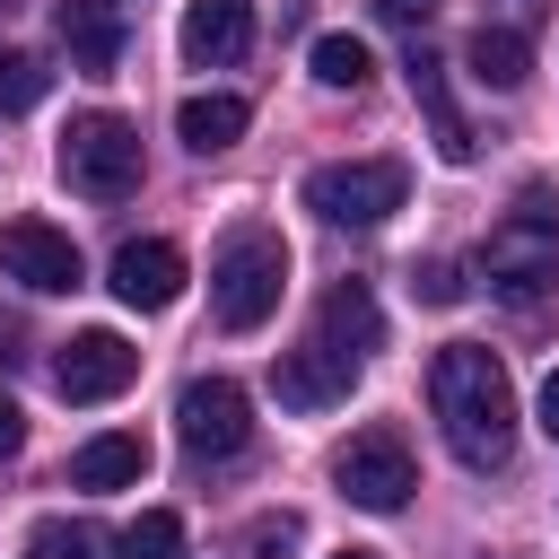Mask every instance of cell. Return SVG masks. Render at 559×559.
<instances>
[{"mask_svg":"<svg viewBox=\"0 0 559 559\" xmlns=\"http://www.w3.org/2000/svg\"><path fill=\"white\" fill-rule=\"evenodd\" d=\"M428 411H437L454 463L498 472V463L515 454V384H507L498 349H480V341H445V349L428 358Z\"/></svg>","mask_w":559,"mask_h":559,"instance_id":"obj_1","label":"cell"},{"mask_svg":"<svg viewBox=\"0 0 559 559\" xmlns=\"http://www.w3.org/2000/svg\"><path fill=\"white\" fill-rule=\"evenodd\" d=\"M288 297V245L271 227H227L210 253V314L218 332H262Z\"/></svg>","mask_w":559,"mask_h":559,"instance_id":"obj_2","label":"cell"},{"mask_svg":"<svg viewBox=\"0 0 559 559\" xmlns=\"http://www.w3.org/2000/svg\"><path fill=\"white\" fill-rule=\"evenodd\" d=\"M480 280H489L498 297H515V306H533V297L559 280V201H550L542 183H524L515 210L489 227V245H480Z\"/></svg>","mask_w":559,"mask_h":559,"instance_id":"obj_3","label":"cell"},{"mask_svg":"<svg viewBox=\"0 0 559 559\" xmlns=\"http://www.w3.org/2000/svg\"><path fill=\"white\" fill-rule=\"evenodd\" d=\"M402 201H411V166L402 157H341V166L306 175V210L332 218V227H384Z\"/></svg>","mask_w":559,"mask_h":559,"instance_id":"obj_4","label":"cell"},{"mask_svg":"<svg viewBox=\"0 0 559 559\" xmlns=\"http://www.w3.org/2000/svg\"><path fill=\"white\" fill-rule=\"evenodd\" d=\"M61 183L70 192H96V201H122L131 183H140V122H122V114H70V131H61Z\"/></svg>","mask_w":559,"mask_h":559,"instance_id":"obj_5","label":"cell"},{"mask_svg":"<svg viewBox=\"0 0 559 559\" xmlns=\"http://www.w3.org/2000/svg\"><path fill=\"white\" fill-rule=\"evenodd\" d=\"M332 489H341L349 507H367V515H393V507H411V489H419V472H411V445H402L393 428H358V437L332 454Z\"/></svg>","mask_w":559,"mask_h":559,"instance_id":"obj_6","label":"cell"},{"mask_svg":"<svg viewBox=\"0 0 559 559\" xmlns=\"http://www.w3.org/2000/svg\"><path fill=\"white\" fill-rule=\"evenodd\" d=\"M175 437H183L192 463H227V454H245V437H253L245 384H236V376H192L183 402H175Z\"/></svg>","mask_w":559,"mask_h":559,"instance_id":"obj_7","label":"cell"},{"mask_svg":"<svg viewBox=\"0 0 559 559\" xmlns=\"http://www.w3.org/2000/svg\"><path fill=\"white\" fill-rule=\"evenodd\" d=\"M0 280L35 288V297H70L87 271H79V245L52 227V218H9L0 227Z\"/></svg>","mask_w":559,"mask_h":559,"instance_id":"obj_8","label":"cell"},{"mask_svg":"<svg viewBox=\"0 0 559 559\" xmlns=\"http://www.w3.org/2000/svg\"><path fill=\"white\" fill-rule=\"evenodd\" d=\"M131 376H140V349H131L122 332H70V341H61V358H52L61 402H114Z\"/></svg>","mask_w":559,"mask_h":559,"instance_id":"obj_9","label":"cell"},{"mask_svg":"<svg viewBox=\"0 0 559 559\" xmlns=\"http://www.w3.org/2000/svg\"><path fill=\"white\" fill-rule=\"evenodd\" d=\"M183 253L166 245V236H131L122 253H114V297L131 306V314H166L175 297H183Z\"/></svg>","mask_w":559,"mask_h":559,"instance_id":"obj_10","label":"cell"},{"mask_svg":"<svg viewBox=\"0 0 559 559\" xmlns=\"http://www.w3.org/2000/svg\"><path fill=\"white\" fill-rule=\"evenodd\" d=\"M349 384H358V358H341V349H323V341L280 349V367H271L280 411H332V402H349Z\"/></svg>","mask_w":559,"mask_h":559,"instance_id":"obj_11","label":"cell"},{"mask_svg":"<svg viewBox=\"0 0 559 559\" xmlns=\"http://www.w3.org/2000/svg\"><path fill=\"white\" fill-rule=\"evenodd\" d=\"M175 44H183L192 70H227V61L253 52V9H245V0H183Z\"/></svg>","mask_w":559,"mask_h":559,"instance_id":"obj_12","label":"cell"},{"mask_svg":"<svg viewBox=\"0 0 559 559\" xmlns=\"http://www.w3.org/2000/svg\"><path fill=\"white\" fill-rule=\"evenodd\" d=\"M314 341L367 367V358L384 349V306H376V288H367V280H341V288H323V306H314Z\"/></svg>","mask_w":559,"mask_h":559,"instance_id":"obj_13","label":"cell"},{"mask_svg":"<svg viewBox=\"0 0 559 559\" xmlns=\"http://www.w3.org/2000/svg\"><path fill=\"white\" fill-rule=\"evenodd\" d=\"M402 79H411V96H419V114H428V131H437V157H445V166H472L480 140H472V122H463L454 96H445V61H437L428 44H411V52H402Z\"/></svg>","mask_w":559,"mask_h":559,"instance_id":"obj_14","label":"cell"},{"mask_svg":"<svg viewBox=\"0 0 559 559\" xmlns=\"http://www.w3.org/2000/svg\"><path fill=\"white\" fill-rule=\"evenodd\" d=\"M52 26H61L70 70L105 79V70L122 61V17H114V0H61V9H52Z\"/></svg>","mask_w":559,"mask_h":559,"instance_id":"obj_15","label":"cell"},{"mask_svg":"<svg viewBox=\"0 0 559 559\" xmlns=\"http://www.w3.org/2000/svg\"><path fill=\"white\" fill-rule=\"evenodd\" d=\"M140 472H148V445L131 428H105V437H87L70 454V480L79 489H140Z\"/></svg>","mask_w":559,"mask_h":559,"instance_id":"obj_16","label":"cell"},{"mask_svg":"<svg viewBox=\"0 0 559 559\" xmlns=\"http://www.w3.org/2000/svg\"><path fill=\"white\" fill-rule=\"evenodd\" d=\"M245 122H253V105H245V96H183V105H175L183 148H201V157L236 148V140H245Z\"/></svg>","mask_w":559,"mask_h":559,"instance_id":"obj_17","label":"cell"},{"mask_svg":"<svg viewBox=\"0 0 559 559\" xmlns=\"http://www.w3.org/2000/svg\"><path fill=\"white\" fill-rule=\"evenodd\" d=\"M463 61H472V79H480V87H498V96L533 79V44H524L515 26H472V44H463Z\"/></svg>","mask_w":559,"mask_h":559,"instance_id":"obj_18","label":"cell"},{"mask_svg":"<svg viewBox=\"0 0 559 559\" xmlns=\"http://www.w3.org/2000/svg\"><path fill=\"white\" fill-rule=\"evenodd\" d=\"M306 61H314V79H323V87H367V70H376L358 35H314V52H306Z\"/></svg>","mask_w":559,"mask_h":559,"instance_id":"obj_19","label":"cell"},{"mask_svg":"<svg viewBox=\"0 0 559 559\" xmlns=\"http://www.w3.org/2000/svg\"><path fill=\"white\" fill-rule=\"evenodd\" d=\"M122 550H131V559H183V515H175V507H148V515L122 533Z\"/></svg>","mask_w":559,"mask_h":559,"instance_id":"obj_20","label":"cell"},{"mask_svg":"<svg viewBox=\"0 0 559 559\" xmlns=\"http://www.w3.org/2000/svg\"><path fill=\"white\" fill-rule=\"evenodd\" d=\"M35 96H44V61L17 52V44H0V114H26Z\"/></svg>","mask_w":559,"mask_h":559,"instance_id":"obj_21","label":"cell"},{"mask_svg":"<svg viewBox=\"0 0 559 559\" xmlns=\"http://www.w3.org/2000/svg\"><path fill=\"white\" fill-rule=\"evenodd\" d=\"M96 542H105V533H87V524H61V515H44V524L26 533V559H96Z\"/></svg>","mask_w":559,"mask_h":559,"instance_id":"obj_22","label":"cell"},{"mask_svg":"<svg viewBox=\"0 0 559 559\" xmlns=\"http://www.w3.org/2000/svg\"><path fill=\"white\" fill-rule=\"evenodd\" d=\"M411 297H419V306H463V262H445V253L419 262V271H411Z\"/></svg>","mask_w":559,"mask_h":559,"instance_id":"obj_23","label":"cell"},{"mask_svg":"<svg viewBox=\"0 0 559 559\" xmlns=\"http://www.w3.org/2000/svg\"><path fill=\"white\" fill-rule=\"evenodd\" d=\"M306 542V524L280 507V515H253V533H245V550H297Z\"/></svg>","mask_w":559,"mask_h":559,"instance_id":"obj_24","label":"cell"},{"mask_svg":"<svg viewBox=\"0 0 559 559\" xmlns=\"http://www.w3.org/2000/svg\"><path fill=\"white\" fill-rule=\"evenodd\" d=\"M367 9H376L384 26H428V17L445 9V0H367Z\"/></svg>","mask_w":559,"mask_h":559,"instance_id":"obj_25","label":"cell"},{"mask_svg":"<svg viewBox=\"0 0 559 559\" xmlns=\"http://www.w3.org/2000/svg\"><path fill=\"white\" fill-rule=\"evenodd\" d=\"M17 445H26V411H17V402H9V393H0V463H9V454H17Z\"/></svg>","mask_w":559,"mask_h":559,"instance_id":"obj_26","label":"cell"},{"mask_svg":"<svg viewBox=\"0 0 559 559\" xmlns=\"http://www.w3.org/2000/svg\"><path fill=\"white\" fill-rule=\"evenodd\" d=\"M542 437H550V445H559V367H550V376H542Z\"/></svg>","mask_w":559,"mask_h":559,"instance_id":"obj_27","label":"cell"},{"mask_svg":"<svg viewBox=\"0 0 559 559\" xmlns=\"http://www.w3.org/2000/svg\"><path fill=\"white\" fill-rule=\"evenodd\" d=\"M0 358H17V323H0Z\"/></svg>","mask_w":559,"mask_h":559,"instance_id":"obj_28","label":"cell"},{"mask_svg":"<svg viewBox=\"0 0 559 559\" xmlns=\"http://www.w3.org/2000/svg\"><path fill=\"white\" fill-rule=\"evenodd\" d=\"M332 559H384V550H332Z\"/></svg>","mask_w":559,"mask_h":559,"instance_id":"obj_29","label":"cell"},{"mask_svg":"<svg viewBox=\"0 0 559 559\" xmlns=\"http://www.w3.org/2000/svg\"><path fill=\"white\" fill-rule=\"evenodd\" d=\"M96 559H114V542H96ZM122 559H131V550H122Z\"/></svg>","mask_w":559,"mask_h":559,"instance_id":"obj_30","label":"cell"},{"mask_svg":"<svg viewBox=\"0 0 559 559\" xmlns=\"http://www.w3.org/2000/svg\"><path fill=\"white\" fill-rule=\"evenodd\" d=\"M0 9H17V0H0Z\"/></svg>","mask_w":559,"mask_h":559,"instance_id":"obj_31","label":"cell"}]
</instances>
